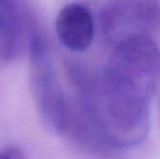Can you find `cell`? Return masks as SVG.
Returning a JSON list of instances; mask_svg holds the SVG:
<instances>
[{
    "mask_svg": "<svg viewBox=\"0 0 160 159\" xmlns=\"http://www.w3.org/2000/svg\"><path fill=\"white\" fill-rule=\"evenodd\" d=\"M24 23L20 0H0V64L14 60L21 51Z\"/></svg>",
    "mask_w": 160,
    "mask_h": 159,
    "instance_id": "cell-5",
    "label": "cell"
},
{
    "mask_svg": "<svg viewBox=\"0 0 160 159\" xmlns=\"http://www.w3.org/2000/svg\"><path fill=\"white\" fill-rule=\"evenodd\" d=\"M28 44L31 85L36 108L49 131L63 135L70 102L60 87L47 40L34 28L31 30Z\"/></svg>",
    "mask_w": 160,
    "mask_h": 159,
    "instance_id": "cell-2",
    "label": "cell"
},
{
    "mask_svg": "<svg viewBox=\"0 0 160 159\" xmlns=\"http://www.w3.org/2000/svg\"><path fill=\"white\" fill-rule=\"evenodd\" d=\"M159 108H160V98H159Z\"/></svg>",
    "mask_w": 160,
    "mask_h": 159,
    "instance_id": "cell-7",
    "label": "cell"
},
{
    "mask_svg": "<svg viewBox=\"0 0 160 159\" xmlns=\"http://www.w3.org/2000/svg\"><path fill=\"white\" fill-rule=\"evenodd\" d=\"M113 86L149 102L160 80V47L152 37H138L113 47L102 71Z\"/></svg>",
    "mask_w": 160,
    "mask_h": 159,
    "instance_id": "cell-1",
    "label": "cell"
},
{
    "mask_svg": "<svg viewBox=\"0 0 160 159\" xmlns=\"http://www.w3.org/2000/svg\"><path fill=\"white\" fill-rule=\"evenodd\" d=\"M0 159H24V154L17 146H7L0 149Z\"/></svg>",
    "mask_w": 160,
    "mask_h": 159,
    "instance_id": "cell-6",
    "label": "cell"
},
{
    "mask_svg": "<svg viewBox=\"0 0 160 159\" xmlns=\"http://www.w3.org/2000/svg\"><path fill=\"white\" fill-rule=\"evenodd\" d=\"M56 32L65 48L78 52L85 51L93 42L95 33L91 10L78 2L64 6L56 20Z\"/></svg>",
    "mask_w": 160,
    "mask_h": 159,
    "instance_id": "cell-4",
    "label": "cell"
},
{
    "mask_svg": "<svg viewBox=\"0 0 160 159\" xmlns=\"http://www.w3.org/2000/svg\"><path fill=\"white\" fill-rule=\"evenodd\" d=\"M99 27L112 47L152 37L160 27V0H109L99 14Z\"/></svg>",
    "mask_w": 160,
    "mask_h": 159,
    "instance_id": "cell-3",
    "label": "cell"
}]
</instances>
